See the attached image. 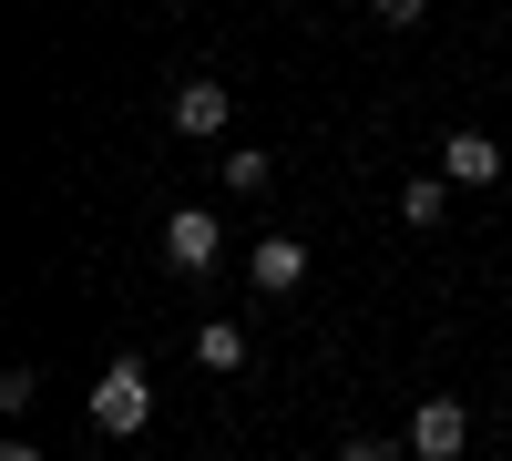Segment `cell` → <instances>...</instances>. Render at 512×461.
Returning <instances> with one entry per match:
<instances>
[{"label": "cell", "instance_id": "cell-1", "mask_svg": "<svg viewBox=\"0 0 512 461\" xmlns=\"http://www.w3.org/2000/svg\"><path fill=\"white\" fill-rule=\"evenodd\" d=\"M154 421V380H144V359H113L103 380H93V431H113V441H134Z\"/></svg>", "mask_w": 512, "mask_h": 461}, {"label": "cell", "instance_id": "cell-2", "mask_svg": "<svg viewBox=\"0 0 512 461\" xmlns=\"http://www.w3.org/2000/svg\"><path fill=\"white\" fill-rule=\"evenodd\" d=\"M216 257H226V226H216V205H175V216H164V267L205 277Z\"/></svg>", "mask_w": 512, "mask_h": 461}, {"label": "cell", "instance_id": "cell-3", "mask_svg": "<svg viewBox=\"0 0 512 461\" xmlns=\"http://www.w3.org/2000/svg\"><path fill=\"white\" fill-rule=\"evenodd\" d=\"M410 451L420 461H461V451H472V410H461V400H420L410 410Z\"/></svg>", "mask_w": 512, "mask_h": 461}, {"label": "cell", "instance_id": "cell-4", "mask_svg": "<svg viewBox=\"0 0 512 461\" xmlns=\"http://www.w3.org/2000/svg\"><path fill=\"white\" fill-rule=\"evenodd\" d=\"M226 113H236V93H226V82H185V93H175V134H195V144H216L226 134Z\"/></svg>", "mask_w": 512, "mask_h": 461}, {"label": "cell", "instance_id": "cell-5", "mask_svg": "<svg viewBox=\"0 0 512 461\" xmlns=\"http://www.w3.org/2000/svg\"><path fill=\"white\" fill-rule=\"evenodd\" d=\"M246 277L267 287V298H287V287H308V246H297V236H267V246L246 257Z\"/></svg>", "mask_w": 512, "mask_h": 461}, {"label": "cell", "instance_id": "cell-6", "mask_svg": "<svg viewBox=\"0 0 512 461\" xmlns=\"http://www.w3.org/2000/svg\"><path fill=\"white\" fill-rule=\"evenodd\" d=\"M441 175H451V185H492V175H502V144H492V134H472V123H461V134L441 144Z\"/></svg>", "mask_w": 512, "mask_h": 461}, {"label": "cell", "instance_id": "cell-7", "mask_svg": "<svg viewBox=\"0 0 512 461\" xmlns=\"http://www.w3.org/2000/svg\"><path fill=\"white\" fill-rule=\"evenodd\" d=\"M195 359L216 369V380H236V369H246V328H236V318H205V328H195Z\"/></svg>", "mask_w": 512, "mask_h": 461}, {"label": "cell", "instance_id": "cell-8", "mask_svg": "<svg viewBox=\"0 0 512 461\" xmlns=\"http://www.w3.org/2000/svg\"><path fill=\"white\" fill-rule=\"evenodd\" d=\"M451 216V175H420V185H400V226H441Z\"/></svg>", "mask_w": 512, "mask_h": 461}, {"label": "cell", "instance_id": "cell-9", "mask_svg": "<svg viewBox=\"0 0 512 461\" xmlns=\"http://www.w3.org/2000/svg\"><path fill=\"white\" fill-rule=\"evenodd\" d=\"M226 185H236V195H267L277 164H267V154H226Z\"/></svg>", "mask_w": 512, "mask_h": 461}, {"label": "cell", "instance_id": "cell-10", "mask_svg": "<svg viewBox=\"0 0 512 461\" xmlns=\"http://www.w3.org/2000/svg\"><path fill=\"white\" fill-rule=\"evenodd\" d=\"M369 11H379V21H390V31H410L420 11H431V0H369Z\"/></svg>", "mask_w": 512, "mask_h": 461}, {"label": "cell", "instance_id": "cell-11", "mask_svg": "<svg viewBox=\"0 0 512 461\" xmlns=\"http://www.w3.org/2000/svg\"><path fill=\"white\" fill-rule=\"evenodd\" d=\"M338 461H390V441H369V431H359V441H338Z\"/></svg>", "mask_w": 512, "mask_h": 461}, {"label": "cell", "instance_id": "cell-12", "mask_svg": "<svg viewBox=\"0 0 512 461\" xmlns=\"http://www.w3.org/2000/svg\"><path fill=\"white\" fill-rule=\"evenodd\" d=\"M0 461H41V451H31V441H11V451H0Z\"/></svg>", "mask_w": 512, "mask_h": 461}]
</instances>
